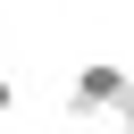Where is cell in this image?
Here are the masks:
<instances>
[{
	"label": "cell",
	"mask_w": 134,
	"mask_h": 134,
	"mask_svg": "<svg viewBox=\"0 0 134 134\" xmlns=\"http://www.w3.org/2000/svg\"><path fill=\"white\" fill-rule=\"evenodd\" d=\"M126 134H134V117H126Z\"/></svg>",
	"instance_id": "3"
},
{
	"label": "cell",
	"mask_w": 134,
	"mask_h": 134,
	"mask_svg": "<svg viewBox=\"0 0 134 134\" xmlns=\"http://www.w3.org/2000/svg\"><path fill=\"white\" fill-rule=\"evenodd\" d=\"M67 117H134V67H117V59H92L75 84H67Z\"/></svg>",
	"instance_id": "1"
},
{
	"label": "cell",
	"mask_w": 134,
	"mask_h": 134,
	"mask_svg": "<svg viewBox=\"0 0 134 134\" xmlns=\"http://www.w3.org/2000/svg\"><path fill=\"white\" fill-rule=\"evenodd\" d=\"M8 109H17V84H8V75H0V117H8Z\"/></svg>",
	"instance_id": "2"
}]
</instances>
